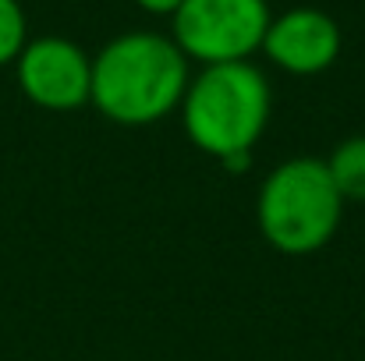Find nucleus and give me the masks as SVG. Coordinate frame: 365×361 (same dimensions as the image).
Wrapping results in <instances>:
<instances>
[{"instance_id": "obj_9", "label": "nucleus", "mask_w": 365, "mask_h": 361, "mask_svg": "<svg viewBox=\"0 0 365 361\" xmlns=\"http://www.w3.org/2000/svg\"><path fill=\"white\" fill-rule=\"evenodd\" d=\"M135 4H138L142 11H149V14H160V18L167 14V18H174V11H178L185 0H135Z\"/></svg>"}, {"instance_id": "obj_6", "label": "nucleus", "mask_w": 365, "mask_h": 361, "mask_svg": "<svg viewBox=\"0 0 365 361\" xmlns=\"http://www.w3.org/2000/svg\"><path fill=\"white\" fill-rule=\"evenodd\" d=\"M262 53L287 75H323L341 53V28L319 7H291L269 21Z\"/></svg>"}, {"instance_id": "obj_3", "label": "nucleus", "mask_w": 365, "mask_h": 361, "mask_svg": "<svg viewBox=\"0 0 365 361\" xmlns=\"http://www.w3.org/2000/svg\"><path fill=\"white\" fill-rule=\"evenodd\" d=\"M344 199L334 188L327 159L294 156L266 174L255 220L262 238L284 255H312L337 234Z\"/></svg>"}, {"instance_id": "obj_7", "label": "nucleus", "mask_w": 365, "mask_h": 361, "mask_svg": "<svg viewBox=\"0 0 365 361\" xmlns=\"http://www.w3.org/2000/svg\"><path fill=\"white\" fill-rule=\"evenodd\" d=\"M327 170H330L334 188L341 192L344 202H365V135L344 138L330 152Z\"/></svg>"}, {"instance_id": "obj_8", "label": "nucleus", "mask_w": 365, "mask_h": 361, "mask_svg": "<svg viewBox=\"0 0 365 361\" xmlns=\"http://www.w3.org/2000/svg\"><path fill=\"white\" fill-rule=\"evenodd\" d=\"M29 43V25H25V11L18 0H0V68L14 64L21 57Z\"/></svg>"}, {"instance_id": "obj_4", "label": "nucleus", "mask_w": 365, "mask_h": 361, "mask_svg": "<svg viewBox=\"0 0 365 361\" xmlns=\"http://www.w3.org/2000/svg\"><path fill=\"white\" fill-rule=\"evenodd\" d=\"M174 43L188 61L202 68L242 64L262 50L273 21L266 0H185L174 11Z\"/></svg>"}, {"instance_id": "obj_1", "label": "nucleus", "mask_w": 365, "mask_h": 361, "mask_svg": "<svg viewBox=\"0 0 365 361\" xmlns=\"http://www.w3.org/2000/svg\"><path fill=\"white\" fill-rule=\"evenodd\" d=\"M188 82V57L170 36L124 32L93 57L89 103L114 124L142 127L181 110Z\"/></svg>"}, {"instance_id": "obj_5", "label": "nucleus", "mask_w": 365, "mask_h": 361, "mask_svg": "<svg viewBox=\"0 0 365 361\" xmlns=\"http://www.w3.org/2000/svg\"><path fill=\"white\" fill-rule=\"evenodd\" d=\"M14 71L25 100L53 114L78 110L93 96V57L64 36L29 39Z\"/></svg>"}, {"instance_id": "obj_2", "label": "nucleus", "mask_w": 365, "mask_h": 361, "mask_svg": "<svg viewBox=\"0 0 365 361\" xmlns=\"http://www.w3.org/2000/svg\"><path fill=\"white\" fill-rule=\"evenodd\" d=\"M269 82L252 61L213 64L188 82L181 124L195 149L220 159L224 170L242 174L252 167V149L269 124Z\"/></svg>"}]
</instances>
